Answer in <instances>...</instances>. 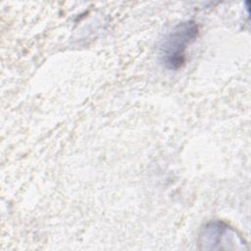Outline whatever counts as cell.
Wrapping results in <instances>:
<instances>
[{"label":"cell","mask_w":251,"mask_h":251,"mask_svg":"<svg viewBox=\"0 0 251 251\" xmlns=\"http://www.w3.org/2000/svg\"><path fill=\"white\" fill-rule=\"evenodd\" d=\"M198 33V25L193 21L177 24L161 44L160 60L163 66L172 71L181 68L185 61L186 50L196 40Z\"/></svg>","instance_id":"6da1fadb"},{"label":"cell","mask_w":251,"mask_h":251,"mask_svg":"<svg viewBox=\"0 0 251 251\" xmlns=\"http://www.w3.org/2000/svg\"><path fill=\"white\" fill-rule=\"evenodd\" d=\"M238 236L235 230L223 222L215 221L207 224L200 233V244L204 249H221L220 244H225L226 238Z\"/></svg>","instance_id":"7a4b0ae2"}]
</instances>
